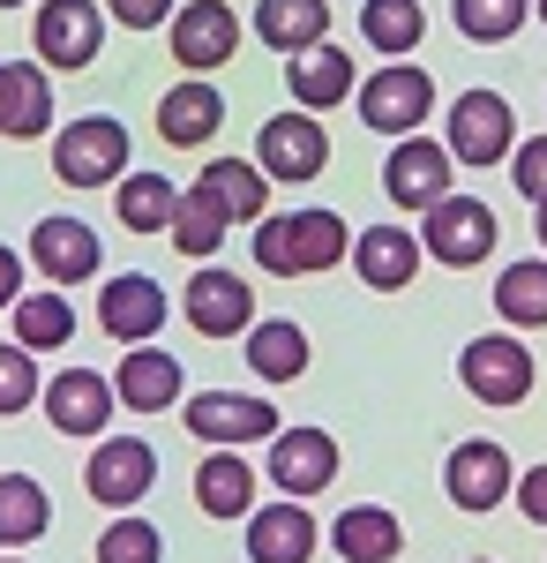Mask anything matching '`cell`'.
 <instances>
[{"label":"cell","mask_w":547,"mask_h":563,"mask_svg":"<svg viewBox=\"0 0 547 563\" xmlns=\"http://www.w3.org/2000/svg\"><path fill=\"white\" fill-rule=\"evenodd\" d=\"M45 413H53L60 435H98L113 421V384H105L98 368H60V376L45 384Z\"/></svg>","instance_id":"cell-18"},{"label":"cell","mask_w":547,"mask_h":563,"mask_svg":"<svg viewBox=\"0 0 547 563\" xmlns=\"http://www.w3.org/2000/svg\"><path fill=\"white\" fill-rule=\"evenodd\" d=\"M248 368L263 384H293L308 368V331L300 323H255L248 331Z\"/></svg>","instance_id":"cell-31"},{"label":"cell","mask_w":547,"mask_h":563,"mask_svg":"<svg viewBox=\"0 0 547 563\" xmlns=\"http://www.w3.org/2000/svg\"><path fill=\"white\" fill-rule=\"evenodd\" d=\"M8 563H15V556H8Z\"/></svg>","instance_id":"cell-46"},{"label":"cell","mask_w":547,"mask_h":563,"mask_svg":"<svg viewBox=\"0 0 547 563\" xmlns=\"http://www.w3.org/2000/svg\"><path fill=\"white\" fill-rule=\"evenodd\" d=\"M286 84L308 113H331L337 98H353V53H337V45H308L286 60Z\"/></svg>","instance_id":"cell-24"},{"label":"cell","mask_w":547,"mask_h":563,"mask_svg":"<svg viewBox=\"0 0 547 563\" xmlns=\"http://www.w3.org/2000/svg\"><path fill=\"white\" fill-rule=\"evenodd\" d=\"M166 556V533L150 519H113L98 533V563H158Z\"/></svg>","instance_id":"cell-37"},{"label":"cell","mask_w":547,"mask_h":563,"mask_svg":"<svg viewBox=\"0 0 547 563\" xmlns=\"http://www.w3.org/2000/svg\"><path fill=\"white\" fill-rule=\"evenodd\" d=\"M533 211H540V249H547V203H533Z\"/></svg>","instance_id":"cell-43"},{"label":"cell","mask_w":547,"mask_h":563,"mask_svg":"<svg viewBox=\"0 0 547 563\" xmlns=\"http://www.w3.org/2000/svg\"><path fill=\"white\" fill-rule=\"evenodd\" d=\"M196 196H203L225 225H255V218H263V203H270V180L255 174L248 158H211V166H203V180H196Z\"/></svg>","instance_id":"cell-22"},{"label":"cell","mask_w":547,"mask_h":563,"mask_svg":"<svg viewBox=\"0 0 547 563\" xmlns=\"http://www.w3.org/2000/svg\"><path fill=\"white\" fill-rule=\"evenodd\" d=\"M248 556L255 563H308L315 556V519L300 504H263V511H248Z\"/></svg>","instance_id":"cell-23"},{"label":"cell","mask_w":547,"mask_h":563,"mask_svg":"<svg viewBox=\"0 0 547 563\" xmlns=\"http://www.w3.org/2000/svg\"><path fill=\"white\" fill-rule=\"evenodd\" d=\"M98 323H105V339H121V346H150L158 323H166V294H158V278L121 271V278L98 294Z\"/></svg>","instance_id":"cell-15"},{"label":"cell","mask_w":547,"mask_h":563,"mask_svg":"<svg viewBox=\"0 0 547 563\" xmlns=\"http://www.w3.org/2000/svg\"><path fill=\"white\" fill-rule=\"evenodd\" d=\"M458 376H465V390H472L480 406H525L540 368H533V353L517 346V339H472L465 361H458Z\"/></svg>","instance_id":"cell-7"},{"label":"cell","mask_w":547,"mask_h":563,"mask_svg":"<svg viewBox=\"0 0 547 563\" xmlns=\"http://www.w3.org/2000/svg\"><path fill=\"white\" fill-rule=\"evenodd\" d=\"M121 166H127V129L113 113H83V121H68L60 143H53V174L68 180V188H105Z\"/></svg>","instance_id":"cell-3"},{"label":"cell","mask_w":547,"mask_h":563,"mask_svg":"<svg viewBox=\"0 0 547 563\" xmlns=\"http://www.w3.org/2000/svg\"><path fill=\"white\" fill-rule=\"evenodd\" d=\"M427 113H435V84H427V68H413V60H390V68H376L360 84V121L382 129V135H421Z\"/></svg>","instance_id":"cell-4"},{"label":"cell","mask_w":547,"mask_h":563,"mask_svg":"<svg viewBox=\"0 0 547 563\" xmlns=\"http://www.w3.org/2000/svg\"><path fill=\"white\" fill-rule=\"evenodd\" d=\"M331 31V0H263L255 8V38L270 45V53H308V45H323Z\"/></svg>","instance_id":"cell-25"},{"label":"cell","mask_w":547,"mask_h":563,"mask_svg":"<svg viewBox=\"0 0 547 563\" xmlns=\"http://www.w3.org/2000/svg\"><path fill=\"white\" fill-rule=\"evenodd\" d=\"M105 45V8L98 0H45L38 8V60L45 68H90Z\"/></svg>","instance_id":"cell-9"},{"label":"cell","mask_w":547,"mask_h":563,"mask_svg":"<svg viewBox=\"0 0 547 563\" xmlns=\"http://www.w3.org/2000/svg\"><path fill=\"white\" fill-rule=\"evenodd\" d=\"M510 180H517V196H525V203H547V135L510 143Z\"/></svg>","instance_id":"cell-39"},{"label":"cell","mask_w":547,"mask_h":563,"mask_svg":"<svg viewBox=\"0 0 547 563\" xmlns=\"http://www.w3.org/2000/svg\"><path fill=\"white\" fill-rule=\"evenodd\" d=\"M353 271H360L376 294H405V286L421 278V241H413L405 225H368V233H353Z\"/></svg>","instance_id":"cell-19"},{"label":"cell","mask_w":547,"mask_h":563,"mask_svg":"<svg viewBox=\"0 0 547 563\" xmlns=\"http://www.w3.org/2000/svg\"><path fill=\"white\" fill-rule=\"evenodd\" d=\"M450 504L458 511H495V504H510V488H517V474H510V451L495 443V435H472V443H458L450 451Z\"/></svg>","instance_id":"cell-11"},{"label":"cell","mask_w":547,"mask_h":563,"mask_svg":"<svg viewBox=\"0 0 547 563\" xmlns=\"http://www.w3.org/2000/svg\"><path fill=\"white\" fill-rule=\"evenodd\" d=\"M53 129V84L38 60H0V135H45Z\"/></svg>","instance_id":"cell-20"},{"label":"cell","mask_w":547,"mask_h":563,"mask_svg":"<svg viewBox=\"0 0 547 563\" xmlns=\"http://www.w3.org/2000/svg\"><path fill=\"white\" fill-rule=\"evenodd\" d=\"M180 421L203 435V443H225V451H241V443H270V435H278V413H270L263 398H233V390H203V398H188Z\"/></svg>","instance_id":"cell-14"},{"label":"cell","mask_w":547,"mask_h":563,"mask_svg":"<svg viewBox=\"0 0 547 563\" xmlns=\"http://www.w3.org/2000/svg\"><path fill=\"white\" fill-rule=\"evenodd\" d=\"M331 166V135L315 113H278L255 135V174L263 180H315Z\"/></svg>","instance_id":"cell-5"},{"label":"cell","mask_w":547,"mask_h":563,"mask_svg":"<svg viewBox=\"0 0 547 563\" xmlns=\"http://www.w3.org/2000/svg\"><path fill=\"white\" fill-rule=\"evenodd\" d=\"M233 53H241V15H233L225 0H188V8L172 15V60H180V68L211 76Z\"/></svg>","instance_id":"cell-10"},{"label":"cell","mask_w":547,"mask_h":563,"mask_svg":"<svg viewBox=\"0 0 547 563\" xmlns=\"http://www.w3.org/2000/svg\"><path fill=\"white\" fill-rule=\"evenodd\" d=\"M345 249H353V233H345V218H337V211L255 218V263H263L270 278H315V271L345 263Z\"/></svg>","instance_id":"cell-1"},{"label":"cell","mask_w":547,"mask_h":563,"mask_svg":"<svg viewBox=\"0 0 547 563\" xmlns=\"http://www.w3.org/2000/svg\"><path fill=\"white\" fill-rule=\"evenodd\" d=\"M382 188H390V203H405V211H435L443 196H458V188H450V151L427 143V135H398V151H390V166H382Z\"/></svg>","instance_id":"cell-12"},{"label":"cell","mask_w":547,"mask_h":563,"mask_svg":"<svg viewBox=\"0 0 547 563\" xmlns=\"http://www.w3.org/2000/svg\"><path fill=\"white\" fill-rule=\"evenodd\" d=\"M263 474L286 488V504L315 496V488H331V481H337V435H323V429H278V435H270V466H263Z\"/></svg>","instance_id":"cell-13"},{"label":"cell","mask_w":547,"mask_h":563,"mask_svg":"<svg viewBox=\"0 0 547 563\" xmlns=\"http://www.w3.org/2000/svg\"><path fill=\"white\" fill-rule=\"evenodd\" d=\"M510 106L495 98V90H465L458 106H450V166H503L510 158Z\"/></svg>","instance_id":"cell-8"},{"label":"cell","mask_w":547,"mask_h":563,"mask_svg":"<svg viewBox=\"0 0 547 563\" xmlns=\"http://www.w3.org/2000/svg\"><path fill=\"white\" fill-rule=\"evenodd\" d=\"M421 256L450 263V271H472V263L495 256V211L480 196H443L421 225Z\"/></svg>","instance_id":"cell-2"},{"label":"cell","mask_w":547,"mask_h":563,"mask_svg":"<svg viewBox=\"0 0 547 563\" xmlns=\"http://www.w3.org/2000/svg\"><path fill=\"white\" fill-rule=\"evenodd\" d=\"M331 549L345 563H390L405 549V526H398V511H382V504H353V511L331 526Z\"/></svg>","instance_id":"cell-27"},{"label":"cell","mask_w":547,"mask_h":563,"mask_svg":"<svg viewBox=\"0 0 547 563\" xmlns=\"http://www.w3.org/2000/svg\"><path fill=\"white\" fill-rule=\"evenodd\" d=\"M510 496H517V511H525L533 526H547V466H533V474H517V488H510Z\"/></svg>","instance_id":"cell-41"},{"label":"cell","mask_w":547,"mask_h":563,"mask_svg":"<svg viewBox=\"0 0 547 563\" xmlns=\"http://www.w3.org/2000/svg\"><path fill=\"white\" fill-rule=\"evenodd\" d=\"M53 526V504L31 474H0V549H23Z\"/></svg>","instance_id":"cell-30"},{"label":"cell","mask_w":547,"mask_h":563,"mask_svg":"<svg viewBox=\"0 0 547 563\" xmlns=\"http://www.w3.org/2000/svg\"><path fill=\"white\" fill-rule=\"evenodd\" d=\"M172 249H188V256H211L217 241H225V233H233V225H225V218L211 211V203H203V196H196V188H188V196H172Z\"/></svg>","instance_id":"cell-35"},{"label":"cell","mask_w":547,"mask_h":563,"mask_svg":"<svg viewBox=\"0 0 547 563\" xmlns=\"http://www.w3.org/2000/svg\"><path fill=\"white\" fill-rule=\"evenodd\" d=\"M217 121H225V98L211 84H180L158 98V135H166L172 151H196V143H211Z\"/></svg>","instance_id":"cell-26"},{"label":"cell","mask_w":547,"mask_h":563,"mask_svg":"<svg viewBox=\"0 0 547 563\" xmlns=\"http://www.w3.org/2000/svg\"><path fill=\"white\" fill-rule=\"evenodd\" d=\"M360 31H368L376 53H413L427 38V15H421V0H368L360 8Z\"/></svg>","instance_id":"cell-33"},{"label":"cell","mask_w":547,"mask_h":563,"mask_svg":"<svg viewBox=\"0 0 547 563\" xmlns=\"http://www.w3.org/2000/svg\"><path fill=\"white\" fill-rule=\"evenodd\" d=\"M68 339H76L68 294H23V301H15V346L23 353H60Z\"/></svg>","instance_id":"cell-29"},{"label":"cell","mask_w":547,"mask_h":563,"mask_svg":"<svg viewBox=\"0 0 547 563\" xmlns=\"http://www.w3.org/2000/svg\"><path fill=\"white\" fill-rule=\"evenodd\" d=\"M113 23L121 31H158V23H172V0H113Z\"/></svg>","instance_id":"cell-40"},{"label":"cell","mask_w":547,"mask_h":563,"mask_svg":"<svg viewBox=\"0 0 547 563\" xmlns=\"http://www.w3.org/2000/svg\"><path fill=\"white\" fill-rule=\"evenodd\" d=\"M540 23H547V0H540Z\"/></svg>","instance_id":"cell-45"},{"label":"cell","mask_w":547,"mask_h":563,"mask_svg":"<svg viewBox=\"0 0 547 563\" xmlns=\"http://www.w3.org/2000/svg\"><path fill=\"white\" fill-rule=\"evenodd\" d=\"M38 398V361L23 346H0V413H23Z\"/></svg>","instance_id":"cell-38"},{"label":"cell","mask_w":547,"mask_h":563,"mask_svg":"<svg viewBox=\"0 0 547 563\" xmlns=\"http://www.w3.org/2000/svg\"><path fill=\"white\" fill-rule=\"evenodd\" d=\"M113 398H121L127 413H166L172 398H180V361L158 353V346L121 353V368H113Z\"/></svg>","instance_id":"cell-21"},{"label":"cell","mask_w":547,"mask_h":563,"mask_svg":"<svg viewBox=\"0 0 547 563\" xmlns=\"http://www.w3.org/2000/svg\"><path fill=\"white\" fill-rule=\"evenodd\" d=\"M31 263L45 271L53 294H60V286H83V278H98V233H90L83 218H38Z\"/></svg>","instance_id":"cell-16"},{"label":"cell","mask_w":547,"mask_h":563,"mask_svg":"<svg viewBox=\"0 0 547 563\" xmlns=\"http://www.w3.org/2000/svg\"><path fill=\"white\" fill-rule=\"evenodd\" d=\"M15 301H23V256L0 249V308H15Z\"/></svg>","instance_id":"cell-42"},{"label":"cell","mask_w":547,"mask_h":563,"mask_svg":"<svg viewBox=\"0 0 547 563\" xmlns=\"http://www.w3.org/2000/svg\"><path fill=\"white\" fill-rule=\"evenodd\" d=\"M495 308H503V323L547 331V263H510L495 286Z\"/></svg>","instance_id":"cell-34"},{"label":"cell","mask_w":547,"mask_h":563,"mask_svg":"<svg viewBox=\"0 0 547 563\" xmlns=\"http://www.w3.org/2000/svg\"><path fill=\"white\" fill-rule=\"evenodd\" d=\"M525 8H533V0H450V15H458V31H465V38H480V45L510 38V31L525 23Z\"/></svg>","instance_id":"cell-36"},{"label":"cell","mask_w":547,"mask_h":563,"mask_svg":"<svg viewBox=\"0 0 547 563\" xmlns=\"http://www.w3.org/2000/svg\"><path fill=\"white\" fill-rule=\"evenodd\" d=\"M196 504H203L211 519H248L255 511V466L241 451H211V459L196 466Z\"/></svg>","instance_id":"cell-28"},{"label":"cell","mask_w":547,"mask_h":563,"mask_svg":"<svg viewBox=\"0 0 547 563\" xmlns=\"http://www.w3.org/2000/svg\"><path fill=\"white\" fill-rule=\"evenodd\" d=\"M0 8H23V0H0Z\"/></svg>","instance_id":"cell-44"},{"label":"cell","mask_w":547,"mask_h":563,"mask_svg":"<svg viewBox=\"0 0 547 563\" xmlns=\"http://www.w3.org/2000/svg\"><path fill=\"white\" fill-rule=\"evenodd\" d=\"M113 211H121L127 233H166L172 225V180L166 174H127L121 196H113Z\"/></svg>","instance_id":"cell-32"},{"label":"cell","mask_w":547,"mask_h":563,"mask_svg":"<svg viewBox=\"0 0 547 563\" xmlns=\"http://www.w3.org/2000/svg\"><path fill=\"white\" fill-rule=\"evenodd\" d=\"M150 481H158V451H150L143 435H105V443L90 451V466H83V488L105 504V511L143 504V496H150Z\"/></svg>","instance_id":"cell-6"},{"label":"cell","mask_w":547,"mask_h":563,"mask_svg":"<svg viewBox=\"0 0 547 563\" xmlns=\"http://www.w3.org/2000/svg\"><path fill=\"white\" fill-rule=\"evenodd\" d=\"M188 323L203 331V339H233V331H255V286L248 278H233V271H196V286H188Z\"/></svg>","instance_id":"cell-17"}]
</instances>
